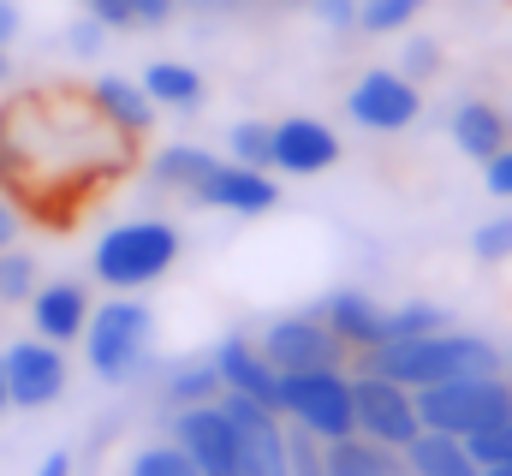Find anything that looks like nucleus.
<instances>
[{"mask_svg": "<svg viewBox=\"0 0 512 476\" xmlns=\"http://www.w3.org/2000/svg\"><path fill=\"white\" fill-rule=\"evenodd\" d=\"M143 96H149L155 108L197 114V108L209 102V84H203V72L185 66V60H149V66H143Z\"/></svg>", "mask_w": 512, "mask_h": 476, "instance_id": "19", "label": "nucleus"}, {"mask_svg": "<svg viewBox=\"0 0 512 476\" xmlns=\"http://www.w3.org/2000/svg\"><path fill=\"white\" fill-rule=\"evenodd\" d=\"M501 369H507V375H512V352H501Z\"/></svg>", "mask_w": 512, "mask_h": 476, "instance_id": "43", "label": "nucleus"}, {"mask_svg": "<svg viewBox=\"0 0 512 476\" xmlns=\"http://www.w3.org/2000/svg\"><path fill=\"white\" fill-rule=\"evenodd\" d=\"M161 399H167L173 411L221 399V369H215V357H191V363H179V369L161 381Z\"/></svg>", "mask_w": 512, "mask_h": 476, "instance_id": "24", "label": "nucleus"}, {"mask_svg": "<svg viewBox=\"0 0 512 476\" xmlns=\"http://www.w3.org/2000/svg\"><path fill=\"white\" fill-rule=\"evenodd\" d=\"M6 405H12V399H6V363H0V411H6Z\"/></svg>", "mask_w": 512, "mask_h": 476, "instance_id": "42", "label": "nucleus"}, {"mask_svg": "<svg viewBox=\"0 0 512 476\" xmlns=\"http://www.w3.org/2000/svg\"><path fill=\"white\" fill-rule=\"evenodd\" d=\"M203 209H221V215H268L280 203V185L268 167H245V161H215V173L197 185Z\"/></svg>", "mask_w": 512, "mask_h": 476, "instance_id": "14", "label": "nucleus"}, {"mask_svg": "<svg viewBox=\"0 0 512 476\" xmlns=\"http://www.w3.org/2000/svg\"><path fill=\"white\" fill-rule=\"evenodd\" d=\"M215 161H221V155H209V149H197V143H167V149L149 161V179H155L161 191L197 197V185L215 173Z\"/></svg>", "mask_w": 512, "mask_h": 476, "instance_id": "23", "label": "nucleus"}, {"mask_svg": "<svg viewBox=\"0 0 512 476\" xmlns=\"http://www.w3.org/2000/svg\"><path fill=\"white\" fill-rule=\"evenodd\" d=\"M215 369H221V393H245L256 405H268V411H280V369L262 357L256 340L245 334H227V340H215Z\"/></svg>", "mask_w": 512, "mask_h": 476, "instance_id": "16", "label": "nucleus"}, {"mask_svg": "<svg viewBox=\"0 0 512 476\" xmlns=\"http://www.w3.org/2000/svg\"><path fill=\"white\" fill-rule=\"evenodd\" d=\"M423 12V0H358V30L364 36H399L411 30Z\"/></svg>", "mask_w": 512, "mask_h": 476, "instance_id": "26", "label": "nucleus"}, {"mask_svg": "<svg viewBox=\"0 0 512 476\" xmlns=\"http://www.w3.org/2000/svg\"><path fill=\"white\" fill-rule=\"evenodd\" d=\"M0 78H6V48H0Z\"/></svg>", "mask_w": 512, "mask_h": 476, "instance_id": "44", "label": "nucleus"}, {"mask_svg": "<svg viewBox=\"0 0 512 476\" xmlns=\"http://www.w3.org/2000/svg\"><path fill=\"white\" fill-rule=\"evenodd\" d=\"M179 12V0H90V18H102L108 30H155Z\"/></svg>", "mask_w": 512, "mask_h": 476, "instance_id": "25", "label": "nucleus"}, {"mask_svg": "<svg viewBox=\"0 0 512 476\" xmlns=\"http://www.w3.org/2000/svg\"><path fill=\"white\" fill-rule=\"evenodd\" d=\"M435 328H453L441 304L411 298V304H393V310H387V340H417V334H435ZM387 340H382V346H387Z\"/></svg>", "mask_w": 512, "mask_h": 476, "instance_id": "28", "label": "nucleus"}, {"mask_svg": "<svg viewBox=\"0 0 512 476\" xmlns=\"http://www.w3.org/2000/svg\"><path fill=\"white\" fill-rule=\"evenodd\" d=\"M173 447H179L203 476H239V429H233V417L221 411V399L173 411Z\"/></svg>", "mask_w": 512, "mask_h": 476, "instance_id": "10", "label": "nucleus"}, {"mask_svg": "<svg viewBox=\"0 0 512 476\" xmlns=\"http://www.w3.org/2000/svg\"><path fill=\"white\" fill-rule=\"evenodd\" d=\"M36 292V256L30 250H0V304H30Z\"/></svg>", "mask_w": 512, "mask_h": 476, "instance_id": "29", "label": "nucleus"}, {"mask_svg": "<svg viewBox=\"0 0 512 476\" xmlns=\"http://www.w3.org/2000/svg\"><path fill=\"white\" fill-rule=\"evenodd\" d=\"M0 363H6V399L18 411H42V405H54L66 393V357H60L54 340H42V334L36 340H18Z\"/></svg>", "mask_w": 512, "mask_h": 476, "instance_id": "12", "label": "nucleus"}, {"mask_svg": "<svg viewBox=\"0 0 512 476\" xmlns=\"http://www.w3.org/2000/svg\"><path fill=\"white\" fill-rule=\"evenodd\" d=\"M90 96H96V108L114 119L126 137H149V125H155V102L143 96V84H131V78H96Z\"/></svg>", "mask_w": 512, "mask_h": 476, "instance_id": "21", "label": "nucleus"}, {"mask_svg": "<svg viewBox=\"0 0 512 476\" xmlns=\"http://www.w3.org/2000/svg\"><path fill=\"white\" fill-rule=\"evenodd\" d=\"M149 346H155V310L143 298H108L102 310H90V328H84V352H90V369L102 381H137L143 363H149Z\"/></svg>", "mask_w": 512, "mask_h": 476, "instance_id": "5", "label": "nucleus"}, {"mask_svg": "<svg viewBox=\"0 0 512 476\" xmlns=\"http://www.w3.org/2000/svg\"><path fill=\"white\" fill-rule=\"evenodd\" d=\"M465 447H471V459H477V465H507V459H512V417L501 423V429H483V435H471Z\"/></svg>", "mask_w": 512, "mask_h": 476, "instance_id": "33", "label": "nucleus"}, {"mask_svg": "<svg viewBox=\"0 0 512 476\" xmlns=\"http://www.w3.org/2000/svg\"><path fill=\"white\" fill-rule=\"evenodd\" d=\"M12 238H18V215H12V203L0 197V250H6Z\"/></svg>", "mask_w": 512, "mask_h": 476, "instance_id": "40", "label": "nucleus"}, {"mask_svg": "<svg viewBox=\"0 0 512 476\" xmlns=\"http://www.w3.org/2000/svg\"><path fill=\"white\" fill-rule=\"evenodd\" d=\"M36 476H72V453H66V447H60V453H48Z\"/></svg>", "mask_w": 512, "mask_h": 476, "instance_id": "38", "label": "nucleus"}, {"mask_svg": "<svg viewBox=\"0 0 512 476\" xmlns=\"http://www.w3.org/2000/svg\"><path fill=\"white\" fill-rule=\"evenodd\" d=\"M126 476H203L173 441H155V447H143L137 459H131V471Z\"/></svg>", "mask_w": 512, "mask_h": 476, "instance_id": "30", "label": "nucleus"}, {"mask_svg": "<svg viewBox=\"0 0 512 476\" xmlns=\"http://www.w3.org/2000/svg\"><path fill=\"white\" fill-rule=\"evenodd\" d=\"M483 185H489V197L512 203V143L501 149V155H489V161H483Z\"/></svg>", "mask_w": 512, "mask_h": 476, "instance_id": "35", "label": "nucleus"}, {"mask_svg": "<svg viewBox=\"0 0 512 476\" xmlns=\"http://www.w3.org/2000/svg\"><path fill=\"white\" fill-rule=\"evenodd\" d=\"M322 476H399V453L364 435H340V441H322Z\"/></svg>", "mask_w": 512, "mask_h": 476, "instance_id": "22", "label": "nucleus"}, {"mask_svg": "<svg viewBox=\"0 0 512 476\" xmlns=\"http://www.w3.org/2000/svg\"><path fill=\"white\" fill-rule=\"evenodd\" d=\"M221 411L239 429V476H292V429H280V411L245 393H221Z\"/></svg>", "mask_w": 512, "mask_h": 476, "instance_id": "8", "label": "nucleus"}, {"mask_svg": "<svg viewBox=\"0 0 512 476\" xmlns=\"http://www.w3.org/2000/svg\"><path fill=\"white\" fill-rule=\"evenodd\" d=\"M352 417H358V435L376 441L387 453H405L417 435H423V417H417V393L387 381L376 369L352 375Z\"/></svg>", "mask_w": 512, "mask_h": 476, "instance_id": "7", "label": "nucleus"}, {"mask_svg": "<svg viewBox=\"0 0 512 476\" xmlns=\"http://www.w3.org/2000/svg\"><path fill=\"white\" fill-rule=\"evenodd\" d=\"M12 36H18V6H12V0H0V48H6Z\"/></svg>", "mask_w": 512, "mask_h": 476, "instance_id": "39", "label": "nucleus"}, {"mask_svg": "<svg viewBox=\"0 0 512 476\" xmlns=\"http://www.w3.org/2000/svg\"><path fill=\"white\" fill-rule=\"evenodd\" d=\"M280 417H292L310 441H340V435H358V417H352V375L334 363V369H292L280 375Z\"/></svg>", "mask_w": 512, "mask_h": 476, "instance_id": "6", "label": "nucleus"}, {"mask_svg": "<svg viewBox=\"0 0 512 476\" xmlns=\"http://www.w3.org/2000/svg\"><path fill=\"white\" fill-rule=\"evenodd\" d=\"M417 114H423V84H411L399 66H370L346 96V119L364 131H382V137L417 125Z\"/></svg>", "mask_w": 512, "mask_h": 476, "instance_id": "9", "label": "nucleus"}, {"mask_svg": "<svg viewBox=\"0 0 512 476\" xmlns=\"http://www.w3.org/2000/svg\"><path fill=\"white\" fill-rule=\"evenodd\" d=\"M227 161H245V167H268L274 161V119H239L233 131H227ZM274 173V167H268Z\"/></svg>", "mask_w": 512, "mask_h": 476, "instance_id": "27", "label": "nucleus"}, {"mask_svg": "<svg viewBox=\"0 0 512 476\" xmlns=\"http://www.w3.org/2000/svg\"><path fill=\"white\" fill-rule=\"evenodd\" d=\"M179 250H185V238H179L173 221H126V227H114V233L96 238L90 268H96L102 286L137 292V286H155L161 274H173Z\"/></svg>", "mask_w": 512, "mask_h": 476, "instance_id": "4", "label": "nucleus"}, {"mask_svg": "<svg viewBox=\"0 0 512 476\" xmlns=\"http://www.w3.org/2000/svg\"><path fill=\"white\" fill-rule=\"evenodd\" d=\"M30 322L54 346L84 340V328H90V286L84 280H48V286H36L30 292Z\"/></svg>", "mask_w": 512, "mask_h": 476, "instance_id": "17", "label": "nucleus"}, {"mask_svg": "<svg viewBox=\"0 0 512 476\" xmlns=\"http://www.w3.org/2000/svg\"><path fill=\"white\" fill-rule=\"evenodd\" d=\"M102 42H108V24H102V18H78V24L66 30V48H72V54H84V60H90V54H102Z\"/></svg>", "mask_w": 512, "mask_h": 476, "instance_id": "34", "label": "nucleus"}, {"mask_svg": "<svg viewBox=\"0 0 512 476\" xmlns=\"http://www.w3.org/2000/svg\"><path fill=\"white\" fill-rule=\"evenodd\" d=\"M417 417L423 429H441V435H483V429H501L512 417V375L507 369H489V375H459V381H435V387H417Z\"/></svg>", "mask_w": 512, "mask_h": 476, "instance_id": "3", "label": "nucleus"}, {"mask_svg": "<svg viewBox=\"0 0 512 476\" xmlns=\"http://www.w3.org/2000/svg\"><path fill=\"white\" fill-rule=\"evenodd\" d=\"M364 369H376L399 387H435V381H459V375H489L501 369V346L489 334H465V328H435L417 340H387L376 352H364Z\"/></svg>", "mask_w": 512, "mask_h": 476, "instance_id": "2", "label": "nucleus"}, {"mask_svg": "<svg viewBox=\"0 0 512 476\" xmlns=\"http://www.w3.org/2000/svg\"><path fill=\"white\" fill-rule=\"evenodd\" d=\"M310 12L328 30H358V0H310Z\"/></svg>", "mask_w": 512, "mask_h": 476, "instance_id": "36", "label": "nucleus"}, {"mask_svg": "<svg viewBox=\"0 0 512 476\" xmlns=\"http://www.w3.org/2000/svg\"><path fill=\"white\" fill-rule=\"evenodd\" d=\"M399 459H405L411 476H483V465L471 459V447L459 435H441V429H423Z\"/></svg>", "mask_w": 512, "mask_h": 476, "instance_id": "20", "label": "nucleus"}, {"mask_svg": "<svg viewBox=\"0 0 512 476\" xmlns=\"http://www.w3.org/2000/svg\"><path fill=\"white\" fill-rule=\"evenodd\" d=\"M471 256H477V262H507L512 256V215L483 221V227L471 233Z\"/></svg>", "mask_w": 512, "mask_h": 476, "instance_id": "32", "label": "nucleus"}, {"mask_svg": "<svg viewBox=\"0 0 512 476\" xmlns=\"http://www.w3.org/2000/svg\"><path fill=\"white\" fill-rule=\"evenodd\" d=\"M316 316L328 322V334L346 346V352H376L387 340V304H376L370 292L358 286H334L316 298Z\"/></svg>", "mask_w": 512, "mask_h": 476, "instance_id": "15", "label": "nucleus"}, {"mask_svg": "<svg viewBox=\"0 0 512 476\" xmlns=\"http://www.w3.org/2000/svg\"><path fill=\"white\" fill-rule=\"evenodd\" d=\"M292 476H322V441H310L304 429L292 435Z\"/></svg>", "mask_w": 512, "mask_h": 476, "instance_id": "37", "label": "nucleus"}, {"mask_svg": "<svg viewBox=\"0 0 512 476\" xmlns=\"http://www.w3.org/2000/svg\"><path fill=\"white\" fill-rule=\"evenodd\" d=\"M126 137L78 84H48L0 102V191L48 227H72L102 185L131 167Z\"/></svg>", "mask_w": 512, "mask_h": 476, "instance_id": "1", "label": "nucleus"}, {"mask_svg": "<svg viewBox=\"0 0 512 476\" xmlns=\"http://www.w3.org/2000/svg\"><path fill=\"white\" fill-rule=\"evenodd\" d=\"M399 72H405L411 84H429V78L441 72V42H435V36H411L405 54H399Z\"/></svg>", "mask_w": 512, "mask_h": 476, "instance_id": "31", "label": "nucleus"}, {"mask_svg": "<svg viewBox=\"0 0 512 476\" xmlns=\"http://www.w3.org/2000/svg\"><path fill=\"white\" fill-rule=\"evenodd\" d=\"M340 161V131L322 125L310 114H292V119H274V173H292V179H316Z\"/></svg>", "mask_w": 512, "mask_h": 476, "instance_id": "13", "label": "nucleus"}, {"mask_svg": "<svg viewBox=\"0 0 512 476\" xmlns=\"http://www.w3.org/2000/svg\"><path fill=\"white\" fill-rule=\"evenodd\" d=\"M483 476H512V459L507 465H483Z\"/></svg>", "mask_w": 512, "mask_h": 476, "instance_id": "41", "label": "nucleus"}, {"mask_svg": "<svg viewBox=\"0 0 512 476\" xmlns=\"http://www.w3.org/2000/svg\"><path fill=\"white\" fill-rule=\"evenodd\" d=\"M262 357L280 369V375H292V369H334L346 346L328 334V322L310 310V316H274L268 328H262Z\"/></svg>", "mask_w": 512, "mask_h": 476, "instance_id": "11", "label": "nucleus"}, {"mask_svg": "<svg viewBox=\"0 0 512 476\" xmlns=\"http://www.w3.org/2000/svg\"><path fill=\"white\" fill-rule=\"evenodd\" d=\"M447 137H453V149L459 155H471V161H489V155H501L512 143V119L501 102H489V96H465L453 119H447Z\"/></svg>", "mask_w": 512, "mask_h": 476, "instance_id": "18", "label": "nucleus"}]
</instances>
